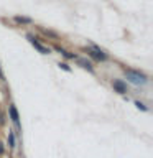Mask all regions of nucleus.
<instances>
[{
	"mask_svg": "<svg viewBox=\"0 0 153 158\" xmlns=\"http://www.w3.org/2000/svg\"><path fill=\"white\" fill-rule=\"evenodd\" d=\"M135 106H137L138 109H140V110H145V112L148 110V107H147V106H145V104H143V102H140V101H135Z\"/></svg>",
	"mask_w": 153,
	"mask_h": 158,
	"instance_id": "8",
	"label": "nucleus"
},
{
	"mask_svg": "<svg viewBox=\"0 0 153 158\" xmlns=\"http://www.w3.org/2000/svg\"><path fill=\"white\" fill-rule=\"evenodd\" d=\"M27 38H28V41L31 43L33 46L36 48V49H38V51L41 53V54H49V53H51V49H49V48H46V46H43V44L39 43V41H36V38H35L33 35H27Z\"/></svg>",
	"mask_w": 153,
	"mask_h": 158,
	"instance_id": "3",
	"label": "nucleus"
},
{
	"mask_svg": "<svg viewBox=\"0 0 153 158\" xmlns=\"http://www.w3.org/2000/svg\"><path fill=\"white\" fill-rule=\"evenodd\" d=\"M8 114H10V118H12V122L15 123V127L20 128V115H18V110H17V107H15L13 104L8 107Z\"/></svg>",
	"mask_w": 153,
	"mask_h": 158,
	"instance_id": "4",
	"label": "nucleus"
},
{
	"mask_svg": "<svg viewBox=\"0 0 153 158\" xmlns=\"http://www.w3.org/2000/svg\"><path fill=\"white\" fill-rule=\"evenodd\" d=\"M8 140H10V147H15V135H13V133L12 132H10V135H8Z\"/></svg>",
	"mask_w": 153,
	"mask_h": 158,
	"instance_id": "10",
	"label": "nucleus"
},
{
	"mask_svg": "<svg viewBox=\"0 0 153 158\" xmlns=\"http://www.w3.org/2000/svg\"><path fill=\"white\" fill-rule=\"evenodd\" d=\"M112 86L114 89L118 92V94H125L127 92V86H125V82L120 81V79H115V81H112Z\"/></svg>",
	"mask_w": 153,
	"mask_h": 158,
	"instance_id": "5",
	"label": "nucleus"
},
{
	"mask_svg": "<svg viewBox=\"0 0 153 158\" xmlns=\"http://www.w3.org/2000/svg\"><path fill=\"white\" fill-rule=\"evenodd\" d=\"M0 77H3V73H2V69H0Z\"/></svg>",
	"mask_w": 153,
	"mask_h": 158,
	"instance_id": "11",
	"label": "nucleus"
},
{
	"mask_svg": "<svg viewBox=\"0 0 153 158\" xmlns=\"http://www.w3.org/2000/svg\"><path fill=\"white\" fill-rule=\"evenodd\" d=\"M58 66H59V68H61V69H64V71H68V73H71V68H69V66H68V64H66V63H58Z\"/></svg>",
	"mask_w": 153,
	"mask_h": 158,
	"instance_id": "9",
	"label": "nucleus"
},
{
	"mask_svg": "<svg viewBox=\"0 0 153 158\" xmlns=\"http://www.w3.org/2000/svg\"><path fill=\"white\" fill-rule=\"evenodd\" d=\"M79 64H81L84 69H87V71H92V64L89 61H86V59H79Z\"/></svg>",
	"mask_w": 153,
	"mask_h": 158,
	"instance_id": "7",
	"label": "nucleus"
},
{
	"mask_svg": "<svg viewBox=\"0 0 153 158\" xmlns=\"http://www.w3.org/2000/svg\"><path fill=\"white\" fill-rule=\"evenodd\" d=\"M87 53H89V56H92L94 59H97V61H105L107 59V54L104 53L99 46H96V44H92V46L87 49Z\"/></svg>",
	"mask_w": 153,
	"mask_h": 158,
	"instance_id": "2",
	"label": "nucleus"
},
{
	"mask_svg": "<svg viewBox=\"0 0 153 158\" xmlns=\"http://www.w3.org/2000/svg\"><path fill=\"white\" fill-rule=\"evenodd\" d=\"M15 22H17V23L30 25V23H31V18H28V17H15Z\"/></svg>",
	"mask_w": 153,
	"mask_h": 158,
	"instance_id": "6",
	"label": "nucleus"
},
{
	"mask_svg": "<svg viewBox=\"0 0 153 158\" xmlns=\"http://www.w3.org/2000/svg\"><path fill=\"white\" fill-rule=\"evenodd\" d=\"M125 74H127L128 81H132L133 84H137V86L145 84L148 81V77L145 76V74H142V73H138V71H127V69H125Z\"/></svg>",
	"mask_w": 153,
	"mask_h": 158,
	"instance_id": "1",
	"label": "nucleus"
}]
</instances>
